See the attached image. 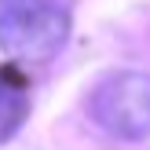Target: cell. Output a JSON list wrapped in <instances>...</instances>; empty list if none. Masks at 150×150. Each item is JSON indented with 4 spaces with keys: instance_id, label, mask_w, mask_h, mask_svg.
Wrapping results in <instances>:
<instances>
[{
    "instance_id": "obj_1",
    "label": "cell",
    "mask_w": 150,
    "mask_h": 150,
    "mask_svg": "<svg viewBox=\"0 0 150 150\" xmlns=\"http://www.w3.org/2000/svg\"><path fill=\"white\" fill-rule=\"evenodd\" d=\"M95 117L125 139L150 136V77H117L95 95Z\"/></svg>"
},
{
    "instance_id": "obj_2",
    "label": "cell",
    "mask_w": 150,
    "mask_h": 150,
    "mask_svg": "<svg viewBox=\"0 0 150 150\" xmlns=\"http://www.w3.org/2000/svg\"><path fill=\"white\" fill-rule=\"evenodd\" d=\"M22 114H26V99H22V92L0 77V139H7L15 128H18Z\"/></svg>"
}]
</instances>
